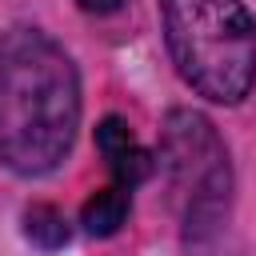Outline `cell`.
I'll return each mask as SVG.
<instances>
[{"label": "cell", "mask_w": 256, "mask_h": 256, "mask_svg": "<svg viewBox=\"0 0 256 256\" xmlns=\"http://www.w3.org/2000/svg\"><path fill=\"white\" fill-rule=\"evenodd\" d=\"M80 128V76L72 56L40 28L0 36V164L20 176L52 172Z\"/></svg>", "instance_id": "1"}, {"label": "cell", "mask_w": 256, "mask_h": 256, "mask_svg": "<svg viewBox=\"0 0 256 256\" xmlns=\"http://www.w3.org/2000/svg\"><path fill=\"white\" fill-rule=\"evenodd\" d=\"M164 40L188 88L240 104L256 84V20L240 0H160Z\"/></svg>", "instance_id": "2"}, {"label": "cell", "mask_w": 256, "mask_h": 256, "mask_svg": "<svg viewBox=\"0 0 256 256\" xmlns=\"http://www.w3.org/2000/svg\"><path fill=\"white\" fill-rule=\"evenodd\" d=\"M160 168L172 188V204L180 212L184 236L204 240L228 216L232 196V168L224 140L216 136L212 120L192 108H176L160 132Z\"/></svg>", "instance_id": "3"}, {"label": "cell", "mask_w": 256, "mask_h": 256, "mask_svg": "<svg viewBox=\"0 0 256 256\" xmlns=\"http://www.w3.org/2000/svg\"><path fill=\"white\" fill-rule=\"evenodd\" d=\"M96 148H100L108 172L116 176V184L136 188V184H144L152 176V152L132 136V128L120 116H104L96 124Z\"/></svg>", "instance_id": "4"}, {"label": "cell", "mask_w": 256, "mask_h": 256, "mask_svg": "<svg viewBox=\"0 0 256 256\" xmlns=\"http://www.w3.org/2000/svg\"><path fill=\"white\" fill-rule=\"evenodd\" d=\"M128 208H132V188L108 184V188H100V192H92V196L84 200L80 224H84L92 236H112V232H120V224L128 220Z\"/></svg>", "instance_id": "5"}, {"label": "cell", "mask_w": 256, "mask_h": 256, "mask_svg": "<svg viewBox=\"0 0 256 256\" xmlns=\"http://www.w3.org/2000/svg\"><path fill=\"white\" fill-rule=\"evenodd\" d=\"M24 232H28V240L36 244V248H44V252H56V248H64L68 244V220H64V212L60 208H52V204H32L28 212H24Z\"/></svg>", "instance_id": "6"}, {"label": "cell", "mask_w": 256, "mask_h": 256, "mask_svg": "<svg viewBox=\"0 0 256 256\" xmlns=\"http://www.w3.org/2000/svg\"><path fill=\"white\" fill-rule=\"evenodd\" d=\"M84 12H92V16H108V12H116V8H124L128 0H76Z\"/></svg>", "instance_id": "7"}]
</instances>
